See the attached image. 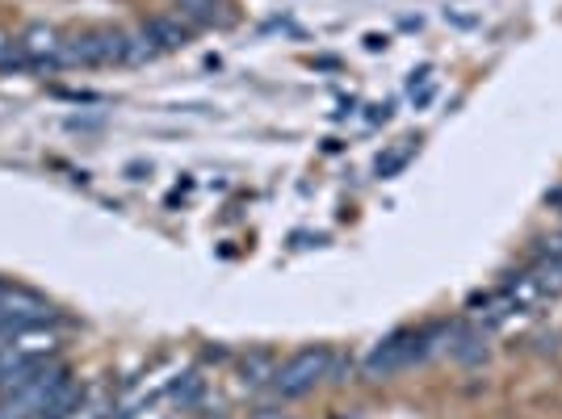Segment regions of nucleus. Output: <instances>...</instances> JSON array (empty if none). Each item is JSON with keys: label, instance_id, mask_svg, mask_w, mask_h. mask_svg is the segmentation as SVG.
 <instances>
[{"label": "nucleus", "instance_id": "obj_3", "mask_svg": "<svg viewBox=\"0 0 562 419\" xmlns=\"http://www.w3.org/2000/svg\"><path fill=\"white\" fill-rule=\"evenodd\" d=\"M50 319H55V306L47 298H38L34 290H22V285H4V294H0V336L47 327Z\"/></svg>", "mask_w": 562, "mask_h": 419}, {"label": "nucleus", "instance_id": "obj_5", "mask_svg": "<svg viewBox=\"0 0 562 419\" xmlns=\"http://www.w3.org/2000/svg\"><path fill=\"white\" fill-rule=\"evenodd\" d=\"M139 30L156 43V47H160V55L189 47V34H193L189 22H181V18H151V22H143Z\"/></svg>", "mask_w": 562, "mask_h": 419}, {"label": "nucleus", "instance_id": "obj_9", "mask_svg": "<svg viewBox=\"0 0 562 419\" xmlns=\"http://www.w3.org/2000/svg\"><path fill=\"white\" fill-rule=\"evenodd\" d=\"M0 68L9 71V68H30L25 64V55H22V43L9 34V30H0Z\"/></svg>", "mask_w": 562, "mask_h": 419}, {"label": "nucleus", "instance_id": "obj_12", "mask_svg": "<svg viewBox=\"0 0 562 419\" xmlns=\"http://www.w3.org/2000/svg\"><path fill=\"white\" fill-rule=\"evenodd\" d=\"M340 419H361V416H340Z\"/></svg>", "mask_w": 562, "mask_h": 419}, {"label": "nucleus", "instance_id": "obj_6", "mask_svg": "<svg viewBox=\"0 0 562 419\" xmlns=\"http://www.w3.org/2000/svg\"><path fill=\"white\" fill-rule=\"evenodd\" d=\"M177 18L189 25H223L232 18V0H177Z\"/></svg>", "mask_w": 562, "mask_h": 419}, {"label": "nucleus", "instance_id": "obj_11", "mask_svg": "<svg viewBox=\"0 0 562 419\" xmlns=\"http://www.w3.org/2000/svg\"><path fill=\"white\" fill-rule=\"evenodd\" d=\"M257 419H290V416H281V411H265V416H257Z\"/></svg>", "mask_w": 562, "mask_h": 419}, {"label": "nucleus", "instance_id": "obj_8", "mask_svg": "<svg viewBox=\"0 0 562 419\" xmlns=\"http://www.w3.org/2000/svg\"><path fill=\"white\" fill-rule=\"evenodd\" d=\"M151 59H160V47L143 30L126 34V64H151Z\"/></svg>", "mask_w": 562, "mask_h": 419}, {"label": "nucleus", "instance_id": "obj_1", "mask_svg": "<svg viewBox=\"0 0 562 419\" xmlns=\"http://www.w3.org/2000/svg\"><path fill=\"white\" fill-rule=\"evenodd\" d=\"M331 361L336 352L328 344H311V349H299L294 356H285L278 370H273V395L278 398H306L319 382H328Z\"/></svg>", "mask_w": 562, "mask_h": 419}, {"label": "nucleus", "instance_id": "obj_7", "mask_svg": "<svg viewBox=\"0 0 562 419\" xmlns=\"http://www.w3.org/2000/svg\"><path fill=\"white\" fill-rule=\"evenodd\" d=\"M273 356L269 352H252V356H244V365H239V382L244 386H260V382H273Z\"/></svg>", "mask_w": 562, "mask_h": 419}, {"label": "nucleus", "instance_id": "obj_10", "mask_svg": "<svg viewBox=\"0 0 562 419\" xmlns=\"http://www.w3.org/2000/svg\"><path fill=\"white\" fill-rule=\"evenodd\" d=\"M412 151H416V147H412V139H407V147H398V151H391L386 160H378V177H391V172H398L403 163L412 160Z\"/></svg>", "mask_w": 562, "mask_h": 419}, {"label": "nucleus", "instance_id": "obj_13", "mask_svg": "<svg viewBox=\"0 0 562 419\" xmlns=\"http://www.w3.org/2000/svg\"><path fill=\"white\" fill-rule=\"evenodd\" d=\"M0 294H4V281H0Z\"/></svg>", "mask_w": 562, "mask_h": 419}, {"label": "nucleus", "instance_id": "obj_4", "mask_svg": "<svg viewBox=\"0 0 562 419\" xmlns=\"http://www.w3.org/2000/svg\"><path fill=\"white\" fill-rule=\"evenodd\" d=\"M18 43H22L25 64L34 71L64 68V43H68V34H59L55 25H30Z\"/></svg>", "mask_w": 562, "mask_h": 419}, {"label": "nucleus", "instance_id": "obj_2", "mask_svg": "<svg viewBox=\"0 0 562 419\" xmlns=\"http://www.w3.org/2000/svg\"><path fill=\"white\" fill-rule=\"evenodd\" d=\"M110 64H126V34L122 30L68 34V43H64V68H110Z\"/></svg>", "mask_w": 562, "mask_h": 419}]
</instances>
